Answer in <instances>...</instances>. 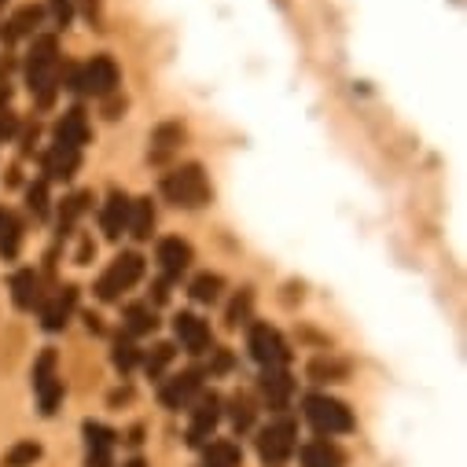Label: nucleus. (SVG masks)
I'll list each match as a JSON object with an SVG mask.
<instances>
[{
  "mask_svg": "<svg viewBox=\"0 0 467 467\" xmlns=\"http://www.w3.org/2000/svg\"><path fill=\"white\" fill-rule=\"evenodd\" d=\"M37 23H41V8H34V5H30V8L16 12V16L5 23V26H8V30H5V41H19V37L34 34V30H37Z\"/></svg>",
  "mask_w": 467,
  "mask_h": 467,
  "instance_id": "23",
  "label": "nucleus"
},
{
  "mask_svg": "<svg viewBox=\"0 0 467 467\" xmlns=\"http://www.w3.org/2000/svg\"><path fill=\"white\" fill-rule=\"evenodd\" d=\"M23 247V228H19V217L12 210L0 206V254L5 258H16Z\"/></svg>",
  "mask_w": 467,
  "mask_h": 467,
  "instance_id": "20",
  "label": "nucleus"
},
{
  "mask_svg": "<svg viewBox=\"0 0 467 467\" xmlns=\"http://www.w3.org/2000/svg\"><path fill=\"white\" fill-rule=\"evenodd\" d=\"M74 306H78V287L56 291V295L45 302V309H41V327H45V331H63L67 320H70V313H74Z\"/></svg>",
  "mask_w": 467,
  "mask_h": 467,
  "instance_id": "14",
  "label": "nucleus"
},
{
  "mask_svg": "<svg viewBox=\"0 0 467 467\" xmlns=\"http://www.w3.org/2000/svg\"><path fill=\"white\" fill-rule=\"evenodd\" d=\"M52 16H56L59 26H70V19H74V0H52Z\"/></svg>",
  "mask_w": 467,
  "mask_h": 467,
  "instance_id": "36",
  "label": "nucleus"
},
{
  "mask_svg": "<svg viewBox=\"0 0 467 467\" xmlns=\"http://www.w3.org/2000/svg\"><path fill=\"white\" fill-rule=\"evenodd\" d=\"M26 81L41 107H48L56 99V85H59V41L56 37L34 41L30 59H26Z\"/></svg>",
  "mask_w": 467,
  "mask_h": 467,
  "instance_id": "1",
  "label": "nucleus"
},
{
  "mask_svg": "<svg viewBox=\"0 0 467 467\" xmlns=\"http://www.w3.org/2000/svg\"><path fill=\"white\" fill-rule=\"evenodd\" d=\"M85 202H88V195H85V192H78V195H70V199H67V206H63V228H70V224H74V217L85 210Z\"/></svg>",
  "mask_w": 467,
  "mask_h": 467,
  "instance_id": "35",
  "label": "nucleus"
},
{
  "mask_svg": "<svg viewBox=\"0 0 467 467\" xmlns=\"http://www.w3.org/2000/svg\"><path fill=\"white\" fill-rule=\"evenodd\" d=\"M81 5H85V16H88V19L99 16V0H81Z\"/></svg>",
  "mask_w": 467,
  "mask_h": 467,
  "instance_id": "38",
  "label": "nucleus"
},
{
  "mask_svg": "<svg viewBox=\"0 0 467 467\" xmlns=\"http://www.w3.org/2000/svg\"><path fill=\"white\" fill-rule=\"evenodd\" d=\"M295 445H298V431H295V423H291V420L269 423V427L258 434V456H262L265 463H273V467L287 463V460H291V452H295Z\"/></svg>",
  "mask_w": 467,
  "mask_h": 467,
  "instance_id": "7",
  "label": "nucleus"
},
{
  "mask_svg": "<svg viewBox=\"0 0 467 467\" xmlns=\"http://www.w3.org/2000/svg\"><path fill=\"white\" fill-rule=\"evenodd\" d=\"M302 405H306V420H309L313 431H320V434H349V431H354V412H349L338 398L309 394Z\"/></svg>",
  "mask_w": 467,
  "mask_h": 467,
  "instance_id": "4",
  "label": "nucleus"
},
{
  "mask_svg": "<svg viewBox=\"0 0 467 467\" xmlns=\"http://www.w3.org/2000/svg\"><path fill=\"white\" fill-rule=\"evenodd\" d=\"M12 133H16V114L8 107H0V144H5Z\"/></svg>",
  "mask_w": 467,
  "mask_h": 467,
  "instance_id": "37",
  "label": "nucleus"
},
{
  "mask_svg": "<svg viewBox=\"0 0 467 467\" xmlns=\"http://www.w3.org/2000/svg\"><path fill=\"white\" fill-rule=\"evenodd\" d=\"M151 228H155V206H151V199H137L130 206V228L126 232L133 240H148Z\"/></svg>",
  "mask_w": 467,
  "mask_h": 467,
  "instance_id": "21",
  "label": "nucleus"
},
{
  "mask_svg": "<svg viewBox=\"0 0 467 467\" xmlns=\"http://www.w3.org/2000/svg\"><path fill=\"white\" fill-rule=\"evenodd\" d=\"M181 140H184V130H181L177 122H166V126H159V130H155V151H151V155H155V159H162V155H170Z\"/></svg>",
  "mask_w": 467,
  "mask_h": 467,
  "instance_id": "28",
  "label": "nucleus"
},
{
  "mask_svg": "<svg viewBox=\"0 0 467 467\" xmlns=\"http://www.w3.org/2000/svg\"><path fill=\"white\" fill-rule=\"evenodd\" d=\"M309 376L320 379V383H331V379H342V376H346V365H335V361H313V365H309Z\"/></svg>",
  "mask_w": 467,
  "mask_h": 467,
  "instance_id": "32",
  "label": "nucleus"
},
{
  "mask_svg": "<svg viewBox=\"0 0 467 467\" xmlns=\"http://www.w3.org/2000/svg\"><path fill=\"white\" fill-rule=\"evenodd\" d=\"M159 265L166 276H181L192 265V244H184L181 236H170L159 244Z\"/></svg>",
  "mask_w": 467,
  "mask_h": 467,
  "instance_id": "16",
  "label": "nucleus"
},
{
  "mask_svg": "<svg viewBox=\"0 0 467 467\" xmlns=\"http://www.w3.org/2000/svg\"><path fill=\"white\" fill-rule=\"evenodd\" d=\"M126 467H148V463H144V460H130Z\"/></svg>",
  "mask_w": 467,
  "mask_h": 467,
  "instance_id": "39",
  "label": "nucleus"
},
{
  "mask_svg": "<svg viewBox=\"0 0 467 467\" xmlns=\"http://www.w3.org/2000/svg\"><path fill=\"white\" fill-rule=\"evenodd\" d=\"M74 88L85 92V96H110L114 88H119V63H114L110 56H92L78 70Z\"/></svg>",
  "mask_w": 467,
  "mask_h": 467,
  "instance_id": "6",
  "label": "nucleus"
},
{
  "mask_svg": "<svg viewBox=\"0 0 467 467\" xmlns=\"http://www.w3.org/2000/svg\"><path fill=\"white\" fill-rule=\"evenodd\" d=\"M85 431V445H88V452H85V467H110L114 463V438H119V434H114L110 427H103V423H85L81 427Z\"/></svg>",
  "mask_w": 467,
  "mask_h": 467,
  "instance_id": "10",
  "label": "nucleus"
},
{
  "mask_svg": "<svg viewBox=\"0 0 467 467\" xmlns=\"http://www.w3.org/2000/svg\"><path fill=\"white\" fill-rule=\"evenodd\" d=\"M34 394H37V405L45 416H52L59 409V398H63V379L56 376V354L45 349L34 365Z\"/></svg>",
  "mask_w": 467,
  "mask_h": 467,
  "instance_id": "8",
  "label": "nucleus"
},
{
  "mask_svg": "<svg viewBox=\"0 0 467 467\" xmlns=\"http://www.w3.org/2000/svg\"><path fill=\"white\" fill-rule=\"evenodd\" d=\"M258 387H262V394H265V401H269V409H287L291 405V398H295V379L287 376V368H262V379H258Z\"/></svg>",
  "mask_w": 467,
  "mask_h": 467,
  "instance_id": "13",
  "label": "nucleus"
},
{
  "mask_svg": "<svg viewBox=\"0 0 467 467\" xmlns=\"http://www.w3.org/2000/svg\"><path fill=\"white\" fill-rule=\"evenodd\" d=\"M130 195L126 192H110L107 195V202H103V210H99V228H103V236L107 240H119L122 232L130 228Z\"/></svg>",
  "mask_w": 467,
  "mask_h": 467,
  "instance_id": "11",
  "label": "nucleus"
},
{
  "mask_svg": "<svg viewBox=\"0 0 467 467\" xmlns=\"http://www.w3.org/2000/svg\"><path fill=\"white\" fill-rule=\"evenodd\" d=\"M221 287H224V280L217 276V273H202V276H195L192 280V298L195 302H217V295H221Z\"/></svg>",
  "mask_w": 467,
  "mask_h": 467,
  "instance_id": "27",
  "label": "nucleus"
},
{
  "mask_svg": "<svg viewBox=\"0 0 467 467\" xmlns=\"http://www.w3.org/2000/svg\"><path fill=\"white\" fill-rule=\"evenodd\" d=\"M162 195L181 210H199L210 202V181H206L202 166L188 162V166H177L173 173L162 177Z\"/></svg>",
  "mask_w": 467,
  "mask_h": 467,
  "instance_id": "2",
  "label": "nucleus"
},
{
  "mask_svg": "<svg viewBox=\"0 0 467 467\" xmlns=\"http://www.w3.org/2000/svg\"><path fill=\"white\" fill-rule=\"evenodd\" d=\"M342 463H346V456L331 441H309V445H302V467H342Z\"/></svg>",
  "mask_w": 467,
  "mask_h": 467,
  "instance_id": "19",
  "label": "nucleus"
},
{
  "mask_svg": "<svg viewBox=\"0 0 467 467\" xmlns=\"http://www.w3.org/2000/svg\"><path fill=\"white\" fill-rule=\"evenodd\" d=\"M56 144H67V148H85L88 144V122H85V110H67L59 126H56Z\"/></svg>",
  "mask_w": 467,
  "mask_h": 467,
  "instance_id": "17",
  "label": "nucleus"
},
{
  "mask_svg": "<svg viewBox=\"0 0 467 467\" xmlns=\"http://www.w3.org/2000/svg\"><path fill=\"white\" fill-rule=\"evenodd\" d=\"M251 423H254V409L247 405V398H236V401H232V427L247 431Z\"/></svg>",
  "mask_w": 467,
  "mask_h": 467,
  "instance_id": "34",
  "label": "nucleus"
},
{
  "mask_svg": "<svg viewBox=\"0 0 467 467\" xmlns=\"http://www.w3.org/2000/svg\"><path fill=\"white\" fill-rule=\"evenodd\" d=\"M173 335L181 338V346L188 349V354H206L210 349V327L195 313H177L173 317Z\"/></svg>",
  "mask_w": 467,
  "mask_h": 467,
  "instance_id": "12",
  "label": "nucleus"
},
{
  "mask_svg": "<svg viewBox=\"0 0 467 467\" xmlns=\"http://www.w3.org/2000/svg\"><path fill=\"white\" fill-rule=\"evenodd\" d=\"M140 276H144V258L133 254V251H126V254L114 258L110 269L96 280V298H99V302H119Z\"/></svg>",
  "mask_w": 467,
  "mask_h": 467,
  "instance_id": "3",
  "label": "nucleus"
},
{
  "mask_svg": "<svg viewBox=\"0 0 467 467\" xmlns=\"http://www.w3.org/2000/svg\"><path fill=\"white\" fill-rule=\"evenodd\" d=\"M199 387H202V376L192 368V372H181V376H173L170 383H162L159 398H162L166 409H184V405L199 394Z\"/></svg>",
  "mask_w": 467,
  "mask_h": 467,
  "instance_id": "15",
  "label": "nucleus"
},
{
  "mask_svg": "<svg viewBox=\"0 0 467 467\" xmlns=\"http://www.w3.org/2000/svg\"><path fill=\"white\" fill-rule=\"evenodd\" d=\"M110 361H114V368H119V372H133V368L140 365V349L133 346V338H130V335H119V338H114Z\"/></svg>",
  "mask_w": 467,
  "mask_h": 467,
  "instance_id": "24",
  "label": "nucleus"
},
{
  "mask_svg": "<svg viewBox=\"0 0 467 467\" xmlns=\"http://www.w3.org/2000/svg\"><path fill=\"white\" fill-rule=\"evenodd\" d=\"M202 467H240V449L232 441H213L202 452Z\"/></svg>",
  "mask_w": 467,
  "mask_h": 467,
  "instance_id": "26",
  "label": "nucleus"
},
{
  "mask_svg": "<svg viewBox=\"0 0 467 467\" xmlns=\"http://www.w3.org/2000/svg\"><path fill=\"white\" fill-rule=\"evenodd\" d=\"M37 456H41V445H34V441H19V445L5 456V463H8V467H30Z\"/></svg>",
  "mask_w": 467,
  "mask_h": 467,
  "instance_id": "30",
  "label": "nucleus"
},
{
  "mask_svg": "<svg viewBox=\"0 0 467 467\" xmlns=\"http://www.w3.org/2000/svg\"><path fill=\"white\" fill-rule=\"evenodd\" d=\"M173 354H177V349L170 346V342H159L155 349H151V354H148V361H144V368H148V376L155 379V376H162V368L173 361Z\"/></svg>",
  "mask_w": 467,
  "mask_h": 467,
  "instance_id": "29",
  "label": "nucleus"
},
{
  "mask_svg": "<svg viewBox=\"0 0 467 467\" xmlns=\"http://www.w3.org/2000/svg\"><path fill=\"white\" fill-rule=\"evenodd\" d=\"M221 420V398L210 390V394H199L195 409H192V423H188V445H206V438L213 434Z\"/></svg>",
  "mask_w": 467,
  "mask_h": 467,
  "instance_id": "9",
  "label": "nucleus"
},
{
  "mask_svg": "<svg viewBox=\"0 0 467 467\" xmlns=\"http://www.w3.org/2000/svg\"><path fill=\"white\" fill-rule=\"evenodd\" d=\"M26 206H30L34 217H48V188H45V181L30 184V192H26Z\"/></svg>",
  "mask_w": 467,
  "mask_h": 467,
  "instance_id": "31",
  "label": "nucleus"
},
{
  "mask_svg": "<svg viewBox=\"0 0 467 467\" xmlns=\"http://www.w3.org/2000/svg\"><path fill=\"white\" fill-rule=\"evenodd\" d=\"M247 346H251V358L262 368H287V361H291V349L273 324H251Z\"/></svg>",
  "mask_w": 467,
  "mask_h": 467,
  "instance_id": "5",
  "label": "nucleus"
},
{
  "mask_svg": "<svg viewBox=\"0 0 467 467\" xmlns=\"http://www.w3.org/2000/svg\"><path fill=\"white\" fill-rule=\"evenodd\" d=\"M251 306H254V295H251V291H244V295H240L236 302L228 306V324L236 327L240 320H247V317H251Z\"/></svg>",
  "mask_w": 467,
  "mask_h": 467,
  "instance_id": "33",
  "label": "nucleus"
},
{
  "mask_svg": "<svg viewBox=\"0 0 467 467\" xmlns=\"http://www.w3.org/2000/svg\"><path fill=\"white\" fill-rule=\"evenodd\" d=\"M155 324H159V320H155V309H151V306L140 302V306H130V309H126V335H151Z\"/></svg>",
  "mask_w": 467,
  "mask_h": 467,
  "instance_id": "25",
  "label": "nucleus"
},
{
  "mask_svg": "<svg viewBox=\"0 0 467 467\" xmlns=\"http://www.w3.org/2000/svg\"><path fill=\"white\" fill-rule=\"evenodd\" d=\"M78 162H81V151H78V148L52 144L48 155H45V173H48L52 181H70L74 170H78Z\"/></svg>",
  "mask_w": 467,
  "mask_h": 467,
  "instance_id": "18",
  "label": "nucleus"
},
{
  "mask_svg": "<svg viewBox=\"0 0 467 467\" xmlns=\"http://www.w3.org/2000/svg\"><path fill=\"white\" fill-rule=\"evenodd\" d=\"M12 298H16L19 309H34V306H37L41 291H37V276H34V269H23V273L12 276Z\"/></svg>",
  "mask_w": 467,
  "mask_h": 467,
  "instance_id": "22",
  "label": "nucleus"
}]
</instances>
